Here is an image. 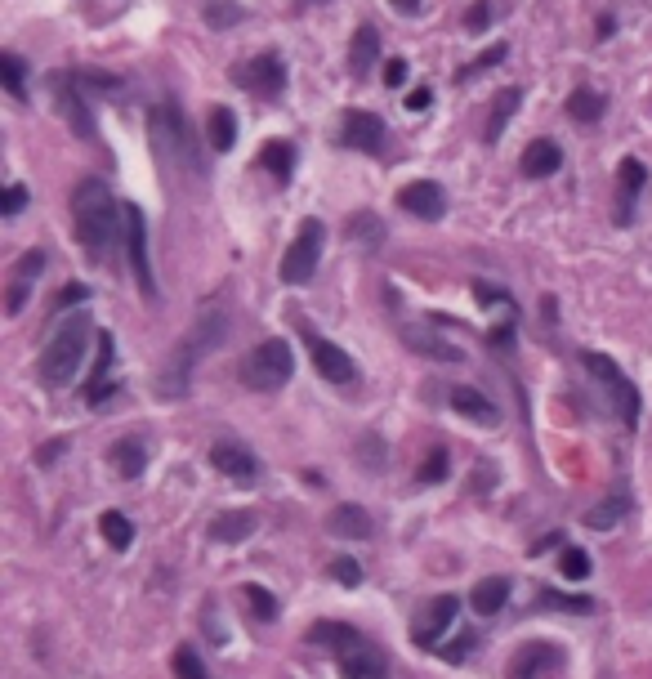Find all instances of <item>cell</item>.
Wrapping results in <instances>:
<instances>
[{
	"mask_svg": "<svg viewBox=\"0 0 652 679\" xmlns=\"http://www.w3.org/2000/svg\"><path fill=\"white\" fill-rule=\"evenodd\" d=\"M72 224H76L85 255L99 264H108L126 246V202H117L108 179H99V175H85L72 188Z\"/></svg>",
	"mask_w": 652,
	"mask_h": 679,
	"instance_id": "6da1fadb",
	"label": "cell"
},
{
	"mask_svg": "<svg viewBox=\"0 0 652 679\" xmlns=\"http://www.w3.org/2000/svg\"><path fill=\"white\" fill-rule=\"evenodd\" d=\"M90 340H99L94 336V327H90V313H72V318H63L59 327H54V336L45 340V349H41V380L45 385L50 389L72 385L76 371H81V362H85V353H90Z\"/></svg>",
	"mask_w": 652,
	"mask_h": 679,
	"instance_id": "7a4b0ae2",
	"label": "cell"
},
{
	"mask_svg": "<svg viewBox=\"0 0 652 679\" xmlns=\"http://www.w3.org/2000/svg\"><path fill=\"white\" fill-rule=\"evenodd\" d=\"M152 143H157V152L166 161H175V166H184L188 175H206V161H201V143L193 135V126H188L184 108H179L175 99H161L157 108H152Z\"/></svg>",
	"mask_w": 652,
	"mask_h": 679,
	"instance_id": "3957f363",
	"label": "cell"
},
{
	"mask_svg": "<svg viewBox=\"0 0 652 679\" xmlns=\"http://www.w3.org/2000/svg\"><path fill=\"white\" fill-rule=\"evenodd\" d=\"M224 327H228L224 313H201L197 327L188 331L184 340H179V349L170 353L166 367H161V394H166V398L188 394V376H193V362L210 349V344H219V336H224Z\"/></svg>",
	"mask_w": 652,
	"mask_h": 679,
	"instance_id": "277c9868",
	"label": "cell"
},
{
	"mask_svg": "<svg viewBox=\"0 0 652 679\" xmlns=\"http://www.w3.org/2000/svg\"><path fill=\"white\" fill-rule=\"evenodd\" d=\"M295 376V358L286 340H260L251 353L242 358V385L255 389V394H273L286 380Z\"/></svg>",
	"mask_w": 652,
	"mask_h": 679,
	"instance_id": "5b68a950",
	"label": "cell"
},
{
	"mask_svg": "<svg viewBox=\"0 0 652 679\" xmlns=\"http://www.w3.org/2000/svg\"><path fill=\"white\" fill-rule=\"evenodd\" d=\"M581 367H586L590 376L599 380L603 389H608L612 411L621 416V425H626V429H639V411H644V398H639L635 380H626V371H621L612 358H603V353H581Z\"/></svg>",
	"mask_w": 652,
	"mask_h": 679,
	"instance_id": "8992f818",
	"label": "cell"
},
{
	"mask_svg": "<svg viewBox=\"0 0 652 679\" xmlns=\"http://www.w3.org/2000/svg\"><path fill=\"white\" fill-rule=\"evenodd\" d=\"M322 246H326V224L322 219H304L300 224V233H295V242L286 246V255H282V282L286 286H304V282H313V273L322 269Z\"/></svg>",
	"mask_w": 652,
	"mask_h": 679,
	"instance_id": "52a82bcc",
	"label": "cell"
},
{
	"mask_svg": "<svg viewBox=\"0 0 652 679\" xmlns=\"http://www.w3.org/2000/svg\"><path fill=\"white\" fill-rule=\"evenodd\" d=\"M228 81H233L237 90L255 94V99H282L286 63H282V54L277 50H260V54H251V59L233 63V68H228Z\"/></svg>",
	"mask_w": 652,
	"mask_h": 679,
	"instance_id": "ba28073f",
	"label": "cell"
},
{
	"mask_svg": "<svg viewBox=\"0 0 652 679\" xmlns=\"http://www.w3.org/2000/svg\"><path fill=\"white\" fill-rule=\"evenodd\" d=\"M340 148H349V152H367V157H380L385 152V139H389V126H385V117H376V112H367V108H349L340 117Z\"/></svg>",
	"mask_w": 652,
	"mask_h": 679,
	"instance_id": "9c48e42d",
	"label": "cell"
},
{
	"mask_svg": "<svg viewBox=\"0 0 652 679\" xmlns=\"http://www.w3.org/2000/svg\"><path fill=\"white\" fill-rule=\"evenodd\" d=\"M50 90H54V103H59L67 126H72L81 139H94V112L85 108V90H81L76 68L72 72H50Z\"/></svg>",
	"mask_w": 652,
	"mask_h": 679,
	"instance_id": "30bf717a",
	"label": "cell"
},
{
	"mask_svg": "<svg viewBox=\"0 0 652 679\" xmlns=\"http://www.w3.org/2000/svg\"><path fill=\"white\" fill-rule=\"evenodd\" d=\"M648 188V166L639 157H621L617 166V193H612V224L630 228L635 224V206Z\"/></svg>",
	"mask_w": 652,
	"mask_h": 679,
	"instance_id": "8fae6325",
	"label": "cell"
},
{
	"mask_svg": "<svg viewBox=\"0 0 652 679\" xmlns=\"http://www.w3.org/2000/svg\"><path fill=\"white\" fill-rule=\"evenodd\" d=\"M126 255L139 291L148 300H157V277H152V260H148V219H143V210L134 202H126Z\"/></svg>",
	"mask_w": 652,
	"mask_h": 679,
	"instance_id": "7c38bea8",
	"label": "cell"
},
{
	"mask_svg": "<svg viewBox=\"0 0 652 679\" xmlns=\"http://www.w3.org/2000/svg\"><path fill=\"white\" fill-rule=\"evenodd\" d=\"M304 344H309V358H313V367H318L322 380H331V385H349V380H358V362H353L335 340H326V336H318V331L304 327Z\"/></svg>",
	"mask_w": 652,
	"mask_h": 679,
	"instance_id": "4fadbf2b",
	"label": "cell"
},
{
	"mask_svg": "<svg viewBox=\"0 0 652 679\" xmlns=\"http://www.w3.org/2000/svg\"><path fill=\"white\" fill-rule=\"evenodd\" d=\"M510 679H563V648L559 644H527L514 653Z\"/></svg>",
	"mask_w": 652,
	"mask_h": 679,
	"instance_id": "5bb4252c",
	"label": "cell"
},
{
	"mask_svg": "<svg viewBox=\"0 0 652 679\" xmlns=\"http://www.w3.org/2000/svg\"><path fill=\"white\" fill-rule=\"evenodd\" d=\"M335 662H340V679H389L385 653H380V648L371 644L367 635H362L353 648H344Z\"/></svg>",
	"mask_w": 652,
	"mask_h": 679,
	"instance_id": "9a60e30c",
	"label": "cell"
},
{
	"mask_svg": "<svg viewBox=\"0 0 652 679\" xmlns=\"http://www.w3.org/2000/svg\"><path fill=\"white\" fill-rule=\"evenodd\" d=\"M398 206L407 210V215L434 224V219L447 215V193H443V184H434V179H416V184H407L398 193Z\"/></svg>",
	"mask_w": 652,
	"mask_h": 679,
	"instance_id": "2e32d148",
	"label": "cell"
},
{
	"mask_svg": "<svg viewBox=\"0 0 652 679\" xmlns=\"http://www.w3.org/2000/svg\"><path fill=\"white\" fill-rule=\"evenodd\" d=\"M112 367H117V340L108 331H99V358H94V376L85 380V403L99 407L117 394V380H112Z\"/></svg>",
	"mask_w": 652,
	"mask_h": 679,
	"instance_id": "e0dca14e",
	"label": "cell"
},
{
	"mask_svg": "<svg viewBox=\"0 0 652 679\" xmlns=\"http://www.w3.org/2000/svg\"><path fill=\"white\" fill-rule=\"evenodd\" d=\"M210 465L219 474H228L233 483H255L260 478V456L251 447H237V443H215L210 447Z\"/></svg>",
	"mask_w": 652,
	"mask_h": 679,
	"instance_id": "ac0fdd59",
	"label": "cell"
},
{
	"mask_svg": "<svg viewBox=\"0 0 652 679\" xmlns=\"http://www.w3.org/2000/svg\"><path fill=\"white\" fill-rule=\"evenodd\" d=\"M45 273V255L41 251H27L23 260L14 264V282H9V295H5V313L14 318V313H23L27 304V291H32V282Z\"/></svg>",
	"mask_w": 652,
	"mask_h": 679,
	"instance_id": "d6986e66",
	"label": "cell"
},
{
	"mask_svg": "<svg viewBox=\"0 0 652 679\" xmlns=\"http://www.w3.org/2000/svg\"><path fill=\"white\" fill-rule=\"evenodd\" d=\"M456 612H460V599H456V595H438L434 604H429L425 617H420L416 644H438V639H443V630L456 621Z\"/></svg>",
	"mask_w": 652,
	"mask_h": 679,
	"instance_id": "ffe728a7",
	"label": "cell"
},
{
	"mask_svg": "<svg viewBox=\"0 0 652 679\" xmlns=\"http://www.w3.org/2000/svg\"><path fill=\"white\" fill-rule=\"evenodd\" d=\"M563 166V148L554 139H532L523 148V175L527 179H550Z\"/></svg>",
	"mask_w": 652,
	"mask_h": 679,
	"instance_id": "44dd1931",
	"label": "cell"
},
{
	"mask_svg": "<svg viewBox=\"0 0 652 679\" xmlns=\"http://www.w3.org/2000/svg\"><path fill=\"white\" fill-rule=\"evenodd\" d=\"M376 63H380V32L371 23H358V32H353V41H349V72L362 81Z\"/></svg>",
	"mask_w": 652,
	"mask_h": 679,
	"instance_id": "7402d4cb",
	"label": "cell"
},
{
	"mask_svg": "<svg viewBox=\"0 0 652 679\" xmlns=\"http://www.w3.org/2000/svg\"><path fill=\"white\" fill-rule=\"evenodd\" d=\"M326 532L344 541H367L371 537V514L362 505H335L331 519H326Z\"/></svg>",
	"mask_w": 652,
	"mask_h": 679,
	"instance_id": "603a6c76",
	"label": "cell"
},
{
	"mask_svg": "<svg viewBox=\"0 0 652 679\" xmlns=\"http://www.w3.org/2000/svg\"><path fill=\"white\" fill-rule=\"evenodd\" d=\"M519 103H523V85H505L501 99H496L492 112H487L483 143H501V135L510 130V121H514V112H519Z\"/></svg>",
	"mask_w": 652,
	"mask_h": 679,
	"instance_id": "cb8c5ba5",
	"label": "cell"
},
{
	"mask_svg": "<svg viewBox=\"0 0 652 679\" xmlns=\"http://www.w3.org/2000/svg\"><path fill=\"white\" fill-rule=\"evenodd\" d=\"M304 639H309V644H318V648H331V653L340 657L344 648L358 644L362 630H358V626H344V621H313V630H309Z\"/></svg>",
	"mask_w": 652,
	"mask_h": 679,
	"instance_id": "d4e9b609",
	"label": "cell"
},
{
	"mask_svg": "<svg viewBox=\"0 0 652 679\" xmlns=\"http://www.w3.org/2000/svg\"><path fill=\"white\" fill-rule=\"evenodd\" d=\"M402 336H407L411 349L434 358V362H465V349H460V344H447L443 336H434V331H425V327H407Z\"/></svg>",
	"mask_w": 652,
	"mask_h": 679,
	"instance_id": "484cf974",
	"label": "cell"
},
{
	"mask_svg": "<svg viewBox=\"0 0 652 679\" xmlns=\"http://www.w3.org/2000/svg\"><path fill=\"white\" fill-rule=\"evenodd\" d=\"M255 528H260V519H255L251 510H228V514H219V519L210 523V537L224 541V545H237V541L255 537Z\"/></svg>",
	"mask_w": 652,
	"mask_h": 679,
	"instance_id": "4316f807",
	"label": "cell"
},
{
	"mask_svg": "<svg viewBox=\"0 0 652 679\" xmlns=\"http://www.w3.org/2000/svg\"><path fill=\"white\" fill-rule=\"evenodd\" d=\"M452 411H460L465 420H478V425H496V407H492V398H483L474 385H456L452 389Z\"/></svg>",
	"mask_w": 652,
	"mask_h": 679,
	"instance_id": "83f0119b",
	"label": "cell"
},
{
	"mask_svg": "<svg viewBox=\"0 0 652 679\" xmlns=\"http://www.w3.org/2000/svg\"><path fill=\"white\" fill-rule=\"evenodd\" d=\"M505 599H510V581L505 577H487L469 590V608H474L478 617H496V612L505 608Z\"/></svg>",
	"mask_w": 652,
	"mask_h": 679,
	"instance_id": "f1b7e54d",
	"label": "cell"
},
{
	"mask_svg": "<svg viewBox=\"0 0 652 679\" xmlns=\"http://www.w3.org/2000/svg\"><path fill=\"white\" fill-rule=\"evenodd\" d=\"M603 112H608V94H603V90H590V85L572 90L568 117L577 121V126H594V121H603Z\"/></svg>",
	"mask_w": 652,
	"mask_h": 679,
	"instance_id": "f546056e",
	"label": "cell"
},
{
	"mask_svg": "<svg viewBox=\"0 0 652 679\" xmlns=\"http://www.w3.org/2000/svg\"><path fill=\"white\" fill-rule=\"evenodd\" d=\"M206 139H210V148H215V152H233V143H237V112L224 108V103H215V108H210V117H206Z\"/></svg>",
	"mask_w": 652,
	"mask_h": 679,
	"instance_id": "4dcf8cb0",
	"label": "cell"
},
{
	"mask_svg": "<svg viewBox=\"0 0 652 679\" xmlns=\"http://www.w3.org/2000/svg\"><path fill=\"white\" fill-rule=\"evenodd\" d=\"M260 166L268 170V175H277L286 184V179L295 175V143H286V139H268L264 148H260Z\"/></svg>",
	"mask_w": 652,
	"mask_h": 679,
	"instance_id": "1f68e13d",
	"label": "cell"
},
{
	"mask_svg": "<svg viewBox=\"0 0 652 679\" xmlns=\"http://www.w3.org/2000/svg\"><path fill=\"white\" fill-rule=\"evenodd\" d=\"M112 465H117L121 478H139L148 470V447H143L139 438H121V443L112 447Z\"/></svg>",
	"mask_w": 652,
	"mask_h": 679,
	"instance_id": "d6a6232c",
	"label": "cell"
},
{
	"mask_svg": "<svg viewBox=\"0 0 652 679\" xmlns=\"http://www.w3.org/2000/svg\"><path fill=\"white\" fill-rule=\"evenodd\" d=\"M349 237H353V242H362V246H371V251H376V246L385 242V224H380L376 210H358V215L349 219Z\"/></svg>",
	"mask_w": 652,
	"mask_h": 679,
	"instance_id": "836d02e7",
	"label": "cell"
},
{
	"mask_svg": "<svg viewBox=\"0 0 652 679\" xmlns=\"http://www.w3.org/2000/svg\"><path fill=\"white\" fill-rule=\"evenodd\" d=\"M0 76H5V90H9V99H14V103H23V99H27V63L18 59L14 50H5V54H0Z\"/></svg>",
	"mask_w": 652,
	"mask_h": 679,
	"instance_id": "e575fe53",
	"label": "cell"
},
{
	"mask_svg": "<svg viewBox=\"0 0 652 679\" xmlns=\"http://www.w3.org/2000/svg\"><path fill=\"white\" fill-rule=\"evenodd\" d=\"M626 510H630V501H626V496H612V501L594 505V510L586 514V523H590L594 532H608V528H617V523L626 519Z\"/></svg>",
	"mask_w": 652,
	"mask_h": 679,
	"instance_id": "d590c367",
	"label": "cell"
},
{
	"mask_svg": "<svg viewBox=\"0 0 652 679\" xmlns=\"http://www.w3.org/2000/svg\"><path fill=\"white\" fill-rule=\"evenodd\" d=\"M505 59H510V45H487V50L483 54H478V59L474 63H465V68H460L456 72V81H474V76H483V72H492V68H501V63Z\"/></svg>",
	"mask_w": 652,
	"mask_h": 679,
	"instance_id": "8d00e7d4",
	"label": "cell"
},
{
	"mask_svg": "<svg viewBox=\"0 0 652 679\" xmlns=\"http://www.w3.org/2000/svg\"><path fill=\"white\" fill-rule=\"evenodd\" d=\"M242 18H246V5H237V0H210L206 5V27H215V32H228Z\"/></svg>",
	"mask_w": 652,
	"mask_h": 679,
	"instance_id": "74e56055",
	"label": "cell"
},
{
	"mask_svg": "<svg viewBox=\"0 0 652 679\" xmlns=\"http://www.w3.org/2000/svg\"><path fill=\"white\" fill-rule=\"evenodd\" d=\"M99 528H103V541L112 545V550H130V541H134V528H130V519L126 514H117V510H108L99 519Z\"/></svg>",
	"mask_w": 652,
	"mask_h": 679,
	"instance_id": "f35d334b",
	"label": "cell"
},
{
	"mask_svg": "<svg viewBox=\"0 0 652 679\" xmlns=\"http://www.w3.org/2000/svg\"><path fill=\"white\" fill-rule=\"evenodd\" d=\"M492 23H496V0H474V5L465 9V18H460V27H465L469 36H483Z\"/></svg>",
	"mask_w": 652,
	"mask_h": 679,
	"instance_id": "ab89813d",
	"label": "cell"
},
{
	"mask_svg": "<svg viewBox=\"0 0 652 679\" xmlns=\"http://www.w3.org/2000/svg\"><path fill=\"white\" fill-rule=\"evenodd\" d=\"M242 599H246V608H251L255 621H273L277 617V599L268 595L264 586H242Z\"/></svg>",
	"mask_w": 652,
	"mask_h": 679,
	"instance_id": "60d3db41",
	"label": "cell"
},
{
	"mask_svg": "<svg viewBox=\"0 0 652 679\" xmlns=\"http://www.w3.org/2000/svg\"><path fill=\"white\" fill-rule=\"evenodd\" d=\"M559 568H563V577H568V581H586L590 577V554L581 550V545H568V550H563V559H559Z\"/></svg>",
	"mask_w": 652,
	"mask_h": 679,
	"instance_id": "b9f144b4",
	"label": "cell"
},
{
	"mask_svg": "<svg viewBox=\"0 0 652 679\" xmlns=\"http://www.w3.org/2000/svg\"><path fill=\"white\" fill-rule=\"evenodd\" d=\"M170 666H175V679H206V666H201V657L193 648H175Z\"/></svg>",
	"mask_w": 652,
	"mask_h": 679,
	"instance_id": "7bdbcfd3",
	"label": "cell"
},
{
	"mask_svg": "<svg viewBox=\"0 0 652 679\" xmlns=\"http://www.w3.org/2000/svg\"><path fill=\"white\" fill-rule=\"evenodd\" d=\"M474 300L483 304V309H501V304H505V309H514V295L501 291V286H492V282H483V277L474 282Z\"/></svg>",
	"mask_w": 652,
	"mask_h": 679,
	"instance_id": "ee69618b",
	"label": "cell"
},
{
	"mask_svg": "<svg viewBox=\"0 0 652 679\" xmlns=\"http://www.w3.org/2000/svg\"><path fill=\"white\" fill-rule=\"evenodd\" d=\"M447 478V447H434V452H429V461L420 465V474H416V483H443Z\"/></svg>",
	"mask_w": 652,
	"mask_h": 679,
	"instance_id": "f6af8a7d",
	"label": "cell"
},
{
	"mask_svg": "<svg viewBox=\"0 0 652 679\" xmlns=\"http://www.w3.org/2000/svg\"><path fill=\"white\" fill-rule=\"evenodd\" d=\"M23 206H27V188L23 184H9L5 193H0V215H5V219H14Z\"/></svg>",
	"mask_w": 652,
	"mask_h": 679,
	"instance_id": "bcb514c9",
	"label": "cell"
},
{
	"mask_svg": "<svg viewBox=\"0 0 652 679\" xmlns=\"http://www.w3.org/2000/svg\"><path fill=\"white\" fill-rule=\"evenodd\" d=\"M331 577L344 581V586H358V581H362V563L358 559H335L331 563Z\"/></svg>",
	"mask_w": 652,
	"mask_h": 679,
	"instance_id": "7dc6e473",
	"label": "cell"
},
{
	"mask_svg": "<svg viewBox=\"0 0 652 679\" xmlns=\"http://www.w3.org/2000/svg\"><path fill=\"white\" fill-rule=\"evenodd\" d=\"M81 300H90V286L85 282H67L59 291V309H72V304H81Z\"/></svg>",
	"mask_w": 652,
	"mask_h": 679,
	"instance_id": "c3c4849f",
	"label": "cell"
},
{
	"mask_svg": "<svg viewBox=\"0 0 652 679\" xmlns=\"http://www.w3.org/2000/svg\"><path fill=\"white\" fill-rule=\"evenodd\" d=\"M407 59H389L385 63V85H389V90H402V85H407Z\"/></svg>",
	"mask_w": 652,
	"mask_h": 679,
	"instance_id": "681fc988",
	"label": "cell"
},
{
	"mask_svg": "<svg viewBox=\"0 0 652 679\" xmlns=\"http://www.w3.org/2000/svg\"><path fill=\"white\" fill-rule=\"evenodd\" d=\"M429 103H434V90H429V85H420V90L407 94V112H425Z\"/></svg>",
	"mask_w": 652,
	"mask_h": 679,
	"instance_id": "f907efd6",
	"label": "cell"
},
{
	"mask_svg": "<svg viewBox=\"0 0 652 679\" xmlns=\"http://www.w3.org/2000/svg\"><path fill=\"white\" fill-rule=\"evenodd\" d=\"M469 648H474V635L456 639V644H447V648H443V662H460V657H465V653H469Z\"/></svg>",
	"mask_w": 652,
	"mask_h": 679,
	"instance_id": "816d5d0a",
	"label": "cell"
},
{
	"mask_svg": "<svg viewBox=\"0 0 652 679\" xmlns=\"http://www.w3.org/2000/svg\"><path fill=\"white\" fill-rule=\"evenodd\" d=\"M487 340H492L496 349H514V322H505V327H496Z\"/></svg>",
	"mask_w": 652,
	"mask_h": 679,
	"instance_id": "f5cc1de1",
	"label": "cell"
},
{
	"mask_svg": "<svg viewBox=\"0 0 652 679\" xmlns=\"http://www.w3.org/2000/svg\"><path fill=\"white\" fill-rule=\"evenodd\" d=\"M612 32H617V14H599V23H594V36H599V41H608Z\"/></svg>",
	"mask_w": 652,
	"mask_h": 679,
	"instance_id": "db71d44e",
	"label": "cell"
},
{
	"mask_svg": "<svg viewBox=\"0 0 652 679\" xmlns=\"http://www.w3.org/2000/svg\"><path fill=\"white\" fill-rule=\"evenodd\" d=\"M393 9H398V14H407V18H416L420 14V0H389Z\"/></svg>",
	"mask_w": 652,
	"mask_h": 679,
	"instance_id": "11a10c76",
	"label": "cell"
},
{
	"mask_svg": "<svg viewBox=\"0 0 652 679\" xmlns=\"http://www.w3.org/2000/svg\"><path fill=\"white\" fill-rule=\"evenodd\" d=\"M313 5H326V0H313Z\"/></svg>",
	"mask_w": 652,
	"mask_h": 679,
	"instance_id": "9f6ffc18",
	"label": "cell"
}]
</instances>
